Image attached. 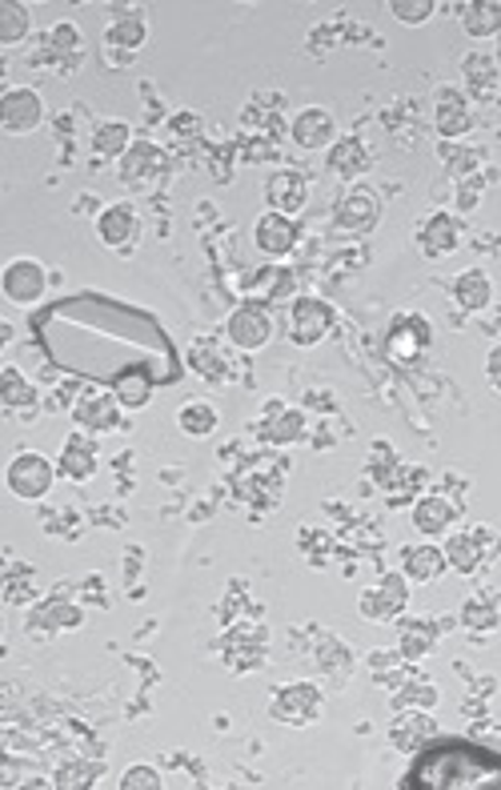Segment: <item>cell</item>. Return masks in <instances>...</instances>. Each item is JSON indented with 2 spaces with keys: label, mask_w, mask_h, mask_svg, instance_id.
<instances>
[{
  "label": "cell",
  "mask_w": 501,
  "mask_h": 790,
  "mask_svg": "<svg viewBox=\"0 0 501 790\" xmlns=\"http://www.w3.org/2000/svg\"><path fill=\"white\" fill-rule=\"evenodd\" d=\"M33 325L52 366L105 382L109 390L124 373H153L157 382L177 378V354L157 318L112 297H69L45 309Z\"/></svg>",
  "instance_id": "cell-1"
},
{
  "label": "cell",
  "mask_w": 501,
  "mask_h": 790,
  "mask_svg": "<svg viewBox=\"0 0 501 790\" xmlns=\"http://www.w3.org/2000/svg\"><path fill=\"white\" fill-rule=\"evenodd\" d=\"M405 787L414 790H489L501 787V758L477 751L469 742H441L429 746L414 763Z\"/></svg>",
  "instance_id": "cell-2"
},
{
  "label": "cell",
  "mask_w": 501,
  "mask_h": 790,
  "mask_svg": "<svg viewBox=\"0 0 501 790\" xmlns=\"http://www.w3.org/2000/svg\"><path fill=\"white\" fill-rule=\"evenodd\" d=\"M52 478H57V469L45 454L37 450H25V454H16L4 469V486H9V494H16L21 502H40V498L52 490Z\"/></svg>",
  "instance_id": "cell-3"
},
{
  "label": "cell",
  "mask_w": 501,
  "mask_h": 790,
  "mask_svg": "<svg viewBox=\"0 0 501 790\" xmlns=\"http://www.w3.org/2000/svg\"><path fill=\"white\" fill-rule=\"evenodd\" d=\"M0 289H4V301H13L21 309H33L49 289V273L45 265L33 258H16L4 265V277H0Z\"/></svg>",
  "instance_id": "cell-4"
},
{
  "label": "cell",
  "mask_w": 501,
  "mask_h": 790,
  "mask_svg": "<svg viewBox=\"0 0 501 790\" xmlns=\"http://www.w3.org/2000/svg\"><path fill=\"white\" fill-rule=\"evenodd\" d=\"M0 124H4V133L13 136L37 133L45 124V100H40L37 88H9L0 97Z\"/></svg>",
  "instance_id": "cell-5"
},
{
  "label": "cell",
  "mask_w": 501,
  "mask_h": 790,
  "mask_svg": "<svg viewBox=\"0 0 501 790\" xmlns=\"http://www.w3.org/2000/svg\"><path fill=\"white\" fill-rule=\"evenodd\" d=\"M270 710L277 722H285V727H309V722H318V715H321V691L313 682L282 686Z\"/></svg>",
  "instance_id": "cell-6"
},
{
  "label": "cell",
  "mask_w": 501,
  "mask_h": 790,
  "mask_svg": "<svg viewBox=\"0 0 501 790\" xmlns=\"http://www.w3.org/2000/svg\"><path fill=\"white\" fill-rule=\"evenodd\" d=\"M225 337H229L232 346L237 349H244V354H253V349H261V346H270V337H273V318L265 313L261 306H241V309H232V318L225 322Z\"/></svg>",
  "instance_id": "cell-7"
},
{
  "label": "cell",
  "mask_w": 501,
  "mask_h": 790,
  "mask_svg": "<svg viewBox=\"0 0 501 790\" xmlns=\"http://www.w3.org/2000/svg\"><path fill=\"white\" fill-rule=\"evenodd\" d=\"M81 28L73 25V21H61V25L49 28V37H45V45H40V52L33 57L37 64H52V69H61V73H73L76 64H81Z\"/></svg>",
  "instance_id": "cell-8"
},
{
  "label": "cell",
  "mask_w": 501,
  "mask_h": 790,
  "mask_svg": "<svg viewBox=\"0 0 501 790\" xmlns=\"http://www.w3.org/2000/svg\"><path fill=\"white\" fill-rule=\"evenodd\" d=\"M381 217V205L369 189H349L342 201H337V213H333V225L349 237H366Z\"/></svg>",
  "instance_id": "cell-9"
},
{
  "label": "cell",
  "mask_w": 501,
  "mask_h": 790,
  "mask_svg": "<svg viewBox=\"0 0 501 790\" xmlns=\"http://www.w3.org/2000/svg\"><path fill=\"white\" fill-rule=\"evenodd\" d=\"M333 330V309L318 297H301L289 313V337L294 346H318L321 337Z\"/></svg>",
  "instance_id": "cell-10"
},
{
  "label": "cell",
  "mask_w": 501,
  "mask_h": 790,
  "mask_svg": "<svg viewBox=\"0 0 501 790\" xmlns=\"http://www.w3.org/2000/svg\"><path fill=\"white\" fill-rule=\"evenodd\" d=\"M165 177V153L148 141H136L121 157V181L129 189H153Z\"/></svg>",
  "instance_id": "cell-11"
},
{
  "label": "cell",
  "mask_w": 501,
  "mask_h": 790,
  "mask_svg": "<svg viewBox=\"0 0 501 790\" xmlns=\"http://www.w3.org/2000/svg\"><path fill=\"white\" fill-rule=\"evenodd\" d=\"M405 598H409V590H405V578H397V574H385V578H381L373 590L361 594V614H366L369 622H393V618L405 610Z\"/></svg>",
  "instance_id": "cell-12"
},
{
  "label": "cell",
  "mask_w": 501,
  "mask_h": 790,
  "mask_svg": "<svg viewBox=\"0 0 501 790\" xmlns=\"http://www.w3.org/2000/svg\"><path fill=\"white\" fill-rule=\"evenodd\" d=\"M97 237L105 241L109 249H129L136 246V237H141V217H136L133 205H109V210L97 217Z\"/></svg>",
  "instance_id": "cell-13"
},
{
  "label": "cell",
  "mask_w": 501,
  "mask_h": 790,
  "mask_svg": "<svg viewBox=\"0 0 501 790\" xmlns=\"http://www.w3.org/2000/svg\"><path fill=\"white\" fill-rule=\"evenodd\" d=\"M148 37V25L145 16H141V9H129V13H117V21L109 25V33H105V49L117 57V61H129L141 45H145Z\"/></svg>",
  "instance_id": "cell-14"
},
{
  "label": "cell",
  "mask_w": 501,
  "mask_h": 790,
  "mask_svg": "<svg viewBox=\"0 0 501 790\" xmlns=\"http://www.w3.org/2000/svg\"><path fill=\"white\" fill-rule=\"evenodd\" d=\"M294 141L301 148H333L337 145V121L330 109L309 105L294 117Z\"/></svg>",
  "instance_id": "cell-15"
},
{
  "label": "cell",
  "mask_w": 501,
  "mask_h": 790,
  "mask_svg": "<svg viewBox=\"0 0 501 790\" xmlns=\"http://www.w3.org/2000/svg\"><path fill=\"white\" fill-rule=\"evenodd\" d=\"M417 246H421L426 258H450V253H457V246H462V225H457V217H450V213H433V217L421 225Z\"/></svg>",
  "instance_id": "cell-16"
},
{
  "label": "cell",
  "mask_w": 501,
  "mask_h": 790,
  "mask_svg": "<svg viewBox=\"0 0 501 790\" xmlns=\"http://www.w3.org/2000/svg\"><path fill=\"white\" fill-rule=\"evenodd\" d=\"M433 124L445 141H462L469 129H474V112L465 105V97L457 88H441L438 93V112H433Z\"/></svg>",
  "instance_id": "cell-17"
},
{
  "label": "cell",
  "mask_w": 501,
  "mask_h": 790,
  "mask_svg": "<svg viewBox=\"0 0 501 790\" xmlns=\"http://www.w3.org/2000/svg\"><path fill=\"white\" fill-rule=\"evenodd\" d=\"M253 241L265 258H285V253H294L297 246V225L294 217H282V213H265L253 229Z\"/></svg>",
  "instance_id": "cell-18"
},
{
  "label": "cell",
  "mask_w": 501,
  "mask_h": 790,
  "mask_svg": "<svg viewBox=\"0 0 501 790\" xmlns=\"http://www.w3.org/2000/svg\"><path fill=\"white\" fill-rule=\"evenodd\" d=\"M265 198H270L273 213H282V217H294V213L306 210V198H309L306 177L294 173V169H285V173H273L270 185H265Z\"/></svg>",
  "instance_id": "cell-19"
},
{
  "label": "cell",
  "mask_w": 501,
  "mask_h": 790,
  "mask_svg": "<svg viewBox=\"0 0 501 790\" xmlns=\"http://www.w3.org/2000/svg\"><path fill=\"white\" fill-rule=\"evenodd\" d=\"M73 414H76V426H81V430L109 433V430H117V421H121V402L112 394H93V397H81Z\"/></svg>",
  "instance_id": "cell-20"
},
{
  "label": "cell",
  "mask_w": 501,
  "mask_h": 790,
  "mask_svg": "<svg viewBox=\"0 0 501 790\" xmlns=\"http://www.w3.org/2000/svg\"><path fill=\"white\" fill-rule=\"evenodd\" d=\"M369 165H373V153H369L366 141H357V136H342V141L330 148V173H337L342 181H354V177L369 173Z\"/></svg>",
  "instance_id": "cell-21"
},
{
  "label": "cell",
  "mask_w": 501,
  "mask_h": 790,
  "mask_svg": "<svg viewBox=\"0 0 501 790\" xmlns=\"http://www.w3.org/2000/svg\"><path fill=\"white\" fill-rule=\"evenodd\" d=\"M426 346H429V322L426 318H402V322L393 325L390 342H385L390 358H397V361H414Z\"/></svg>",
  "instance_id": "cell-22"
},
{
  "label": "cell",
  "mask_w": 501,
  "mask_h": 790,
  "mask_svg": "<svg viewBox=\"0 0 501 790\" xmlns=\"http://www.w3.org/2000/svg\"><path fill=\"white\" fill-rule=\"evenodd\" d=\"M462 76H465V88H469V97L477 100H498V61L486 57V52H469L462 61Z\"/></svg>",
  "instance_id": "cell-23"
},
{
  "label": "cell",
  "mask_w": 501,
  "mask_h": 790,
  "mask_svg": "<svg viewBox=\"0 0 501 790\" xmlns=\"http://www.w3.org/2000/svg\"><path fill=\"white\" fill-rule=\"evenodd\" d=\"M57 469H61L69 482H88V478L97 474V450H93V442H88V438H69Z\"/></svg>",
  "instance_id": "cell-24"
},
{
  "label": "cell",
  "mask_w": 501,
  "mask_h": 790,
  "mask_svg": "<svg viewBox=\"0 0 501 790\" xmlns=\"http://www.w3.org/2000/svg\"><path fill=\"white\" fill-rule=\"evenodd\" d=\"M462 25H465V33L477 37V40L498 37L501 33V0H474V4H465Z\"/></svg>",
  "instance_id": "cell-25"
},
{
  "label": "cell",
  "mask_w": 501,
  "mask_h": 790,
  "mask_svg": "<svg viewBox=\"0 0 501 790\" xmlns=\"http://www.w3.org/2000/svg\"><path fill=\"white\" fill-rule=\"evenodd\" d=\"M453 518H457V514H453V506L445 502V498H438V494L421 498V502L414 506V526H417L421 534H429V538H433V534H445V530H450Z\"/></svg>",
  "instance_id": "cell-26"
},
{
  "label": "cell",
  "mask_w": 501,
  "mask_h": 790,
  "mask_svg": "<svg viewBox=\"0 0 501 790\" xmlns=\"http://www.w3.org/2000/svg\"><path fill=\"white\" fill-rule=\"evenodd\" d=\"M453 297H457V306L477 313V309H486L493 301V285L481 270H465L457 282H453Z\"/></svg>",
  "instance_id": "cell-27"
},
{
  "label": "cell",
  "mask_w": 501,
  "mask_h": 790,
  "mask_svg": "<svg viewBox=\"0 0 501 790\" xmlns=\"http://www.w3.org/2000/svg\"><path fill=\"white\" fill-rule=\"evenodd\" d=\"M445 566H450L445 550H433V546H409L405 550V574L417 582H433Z\"/></svg>",
  "instance_id": "cell-28"
},
{
  "label": "cell",
  "mask_w": 501,
  "mask_h": 790,
  "mask_svg": "<svg viewBox=\"0 0 501 790\" xmlns=\"http://www.w3.org/2000/svg\"><path fill=\"white\" fill-rule=\"evenodd\" d=\"M265 438L277 445H289V442H301V433H306V414L301 409H285V406H273V421H265Z\"/></svg>",
  "instance_id": "cell-29"
},
{
  "label": "cell",
  "mask_w": 501,
  "mask_h": 790,
  "mask_svg": "<svg viewBox=\"0 0 501 790\" xmlns=\"http://www.w3.org/2000/svg\"><path fill=\"white\" fill-rule=\"evenodd\" d=\"M157 385L160 382L153 373H124L121 382L112 385V397H117L124 409H141V406H148V397H153Z\"/></svg>",
  "instance_id": "cell-30"
},
{
  "label": "cell",
  "mask_w": 501,
  "mask_h": 790,
  "mask_svg": "<svg viewBox=\"0 0 501 790\" xmlns=\"http://www.w3.org/2000/svg\"><path fill=\"white\" fill-rule=\"evenodd\" d=\"M33 28V16H28L25 4L16 0H0V45H21Z\"/></svg>",
  "instance_id": "cell-31"
},
{
  "label": "cell",
  "mask_w": 501,
  "mask_h": 790,
  "mask_svg": "<svg viewBox=\"0 0 501 790\" xmlns=\"http://www.w3.org/2000/svg\"><path fill=\"white\" fill-rule=\"evenodd\" d=\"M129 148H133L129 124H121V121L97 124V133H93V153H97V157H124Z\"/></svg>",
  "instance_id": "cell-32"
},
{
  "label": "cell",
  "mask_w": 501,
  "mask_h": 790,
  "mask_svg": "<svg viewBox=\"0 0 501 790\" xmlns=\"http://www.w3.org/2000/svg\"><path fill=\"white\" fill-rule=\"evenodd\" d=\"M81 626V610L76 606H64V602H45L40 610H33V622L28 630H76Z\"/></svg>",
  "instance_id": "cell-33"
},
{
  "label": "cell",
  "mask_w": 501,
  "mask_h": 790,
  "mask_svg": "<svg viewBox=\"0 0 501 790\" xmlns=\"http://www.w3.org/2000/svg\"><path fill=\"white\" fill-rule=\"evenodd\" d=\"M0 397H4V406L9 409H33L37 406V390L21 378V370H13V366H4V373H0Z\"/></svg>",
  "instance_id": "cell-34"
},
{
  "label": "cell",
  "mask_w": 501,
  "mask_h": 790,
  "mask_svg": "<svg viewBox=\"0 0 501 790\" xmlns=\"http://www.w3.org/2000/svg\"><path fill=\"white\" fill-rule=\"evenodd\" d=\"M445 562H450L457 574H474L477 562H481V546H477L474 534H453L450 546H445Z\"/></svg>",
  "instance_id": "cell-35"
},
{
  "label": "cell",
  "mask_w": 501,
  "mask_h": 790,
  "mask_svg": "<svg viewBox=\"0 0 501 790\" xmlns=\"http://www.w3.org/2000/svg\"><path fill=\"white\" fill-rule=\"evenodd\" d=\"M177 426H181L189 438H208V433L217 430V409L208 406V402H193V406H184L177 414Z\"/></svg>",
  "instance_id": "cell-36"
},
{
  "label": "cell",
  "mask_w": 501,
  "mask_h": 790,
  "mask_svg": "<svg viewBox=\"0 0 501 790\" xmlns=\"http://www.w3.org/2000/svg\"><path fill=\"white\" fill-rule=\"evenodd\" d=\"M433 13H438L433 0H393V16H397L402 25H426Z\"/></svg>",
  "instance_id": "cell-37"
},
{
  "label": "cell",
  "mask_w": 501,
  "mask_h": 790,
  "mask_svg": "<svg viewBox=\"0 0 501 790\" xmlns=\"http://www.w3.org/2000/svg\"><path fill=\"white\" fill-rule=\"evenodd\" d=\"M433 646V630L429 626H405L402 630V655L405 658H421Z\"/></svg>",
  "instance_id": "cell-38"
},
{
  "label": "cell",
  "mask_w": 501,
  "mask_h": 790,
  "mask_svg": "<svg viewBox=\"0 0 501 790\" xmlns=\"http://www.w3.org/2000/svg\"><path fill=\"white\" fill-rule=\"evenodd\" d=\"M124 790H157L160 787V775L153 770V766H129L121 778Z\"/></svg>",
  "instance_id": "cell-39"
},
{
  "label": "cell",
  "mask_w": 501,
  "mask_h": 790,
  "mask_svg": "<svg viewBox=\"0 0 501 790\" xmlns=\"http://www.w3.org/2000/svg\"><path fill=\"white\" fill-rule=\"evenodd\" d=\"M481 157L477 153H457V157H450V173L453 177H469V165H477Z\"/></svg>",
  "instance_id": "cell-40"
},
{
  "label": "cell",
  "mask_w": 501,
  "mask_h": 790,
  "mask_svg": "<svg viewBox=\"0 0 501 790\" xmlns=\"http://www.w3.org/2000/svg\"><path fill=\"white\" fill-rule=\"evenodd\" d=\"M397 703H421V706H433V703H438V691H433V686H429V682H426V691H405L402 694V698H397Z\"/></svg>",
  "instance_id": "cell-41"
},
{
  "label": "cell",
  "mask_w": 501,
  "mask_h": 790,
  "mask_svg": "<svg viewBox=\"0 0 501 790\" xmlns=\"http://www.w3.org/2000/svg\"><path fill=\"white\" fill-rule=\"evenodd\" d=\"M477 193H481V189H477V185H465V189H462V198H457V210H465V213L474 210V205H477Z\"/></svg>",
  "instance_id": "cell-42"
},
{
  "label": "cell",
  "mask_w": 501,
  "mask_h": 790,
  "mask_svg": "<svg viewBox=\"0 0 501 790\" xmlns=\"http://www.w3.org/2000/svg\"><path fill=\"white\" fill-rule=\"evenodd\" d=\"M489 382L501 390V354H493V361H489Z\"/></svg>",
  "instance_id": "cell-43"
},
{
  "label": "cell",
  "mask_w": 501,
  "mask_h": 790,
  "mask_svg": "<svg viewBox=\"0 0 501 790\" xmlns=\"http://www.w3.org/2000/svg\"><path fill=\"white\" fill-rule=\"evenodd\" d=\"M498 105H501V88H498Z\"/></svg>",
  "instance_id": "cell-44"
},
{
  "label": "cell",
  "mask_w": 501,
  "mask_h": 790,
  "mask_svg": "<svg viewBox=\"0 0 501 790\" xmlns=\"http://www.w3.org/2000/svg\"><path fill=\"white\" fill-rule=\"evenodd\" d=\"M498 550H501V542H498Z\"/></svg>",
  "instance_id": "cell-45"
}]
</instances>
